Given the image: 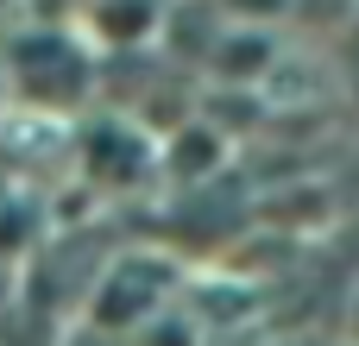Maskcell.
Listing matches in <instances>:
<instances>
[{"instance_id": "obj_4", "label": "cell", "mask_w": 359, "mask_h": 346, "mask_svg": "<svg viewBox=\"0 0 359 346\" xmlns=\"http://www.w3.org/2000/svg\"><path fill=\"white\" fill-rule=\"evenodd\" d=\"M164 13L170 0H82L76 13V32L95 57H133V50H151L164 44Z\"/></svg>"}, {"instance_id": "obj_3", "label": "cell", "mask_w": 359, "mask_h": 346, "mask_svg": "<svg viewBox=\"0 0 359 346\" xmlns=\"http://www.w3.org/2000/svg\"><path fill=\"white\" fill-rule=\"evenodd\" d=\"M170 303V265L145 258V252H126L101 271V284L88 290V321L95 328H114V334H133L145 328L158 309Z\"/></svg>"}, {"instance_id": "obj_2", "label": "cell", "mask_w": 359, "mask_h": 346, "mask_svg": "<svg viewBox=\"0 0 359 346\" xmlns=\"http://www.w3.org/2000/svg\"><path fill=\"white\" fill-rule=\"evenodd\" d=\"M69 151H76L82 183L101 189V195H126V189H139V183L158 177V132H145L133 113H95V120H82L76 139H69Z\"/></svg>"}, {"instance_id": "obj_1", "label": "cell", "mask_w": 359, "mask_h": 346, "mask_svg": "<svg viewBox=\"0 0 359 346\" xmlns=\"http://www.w3.org/2000/svg\"><path fill=\"white\" fill-rule=\"evenodd\" d=\"M101 57L82 44V32L69 19H44V25H19L0 44V88L6 101H19L38 120H63L88 101Z\"/></svg>"}, {"instance_id": "obj_5", "label": "cell", "mask_w": 359, "mask_h": 346, "mask_svg": "<svg viewBox=\"0 0 359 346\" xmlns=\"http://www.w3.org/2000/svg\"><path fill=\"white\" fill-rule=\"evenodd\" d=\"M126 346H202V321L183 309V303H164L145 328H133Z\"/></svg>"}]
</instances>
